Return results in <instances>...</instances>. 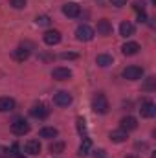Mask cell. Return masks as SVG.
<instances>
[{
    "mask_svg": "<svg viewBox=\"0 0 156 158\" xmlns=\"http://www.w3.org/2000/svg\"><path fill=\"white\" fill-rule=\"evenodd\" d=\"M9 155H11V151H7V149H6V147H2V149H0V156H9Z\"/></svg>",
    "mask_w": 156,
    "mask_h": 158,
    "instance_id": "obj_31",
    "label": "cell"
},
{
    "mask_svg": "<svg viewBox=\"0 0 156 158\" xmlns=\"http://www.w3.org/2000/svg\"><path fill=\"white\" fill-rule=\"evenodd\" d=\"M134 9H136L138 13L145 11V2H143V0H136V2H134Z\"/></svg>",
    "mask_w": 156,
    "mask_h": 158,
    "instance_id": "obj_27",
    "label": "cell"
},
{
    "mask_svg": "<svg viewBox=\"0 0 156 158\" xmlns=\"http://www.w3.org/2000/svg\"><path fill=\"white\" fill-rule=\"evenodd\" d=\"M11 131L17 134V136H24V134H28L30 132V123L26 121V119H15L13 123H11Z\"/></svg>",
    "mask_w": 156,
    "mask_h": 158,
    "instance_id": "obj_4",
    "label": "cell"
},
{
    "mask_svg": "<svg viewBox=\"0 0 156 158\" xmlns=\"http://www.w3.org/2000/svg\"><path fill=\"white\" fill-rule=\"evenodd\" d=\"M51 77L57 79V81H66V79L72 77V72H70L68 68H63V66H59V68H53V72H51Z\"/></svg>",
    "mask_w": 156,
    "mask_h": 158,
    "instance_id": "obj_10",
    "label": "cell"
},
{
    "mask_svg": "<svg viewBox=\"0 0 156 158\" xmlns=\"http://www.w3.org/2000/svg\"><path fill=\"white\" fill-rule=\"evenodd\" d=\"M30 57V50H26V48H17V50H13V59L15 61H18V63H24L26 59Z\"/></svg>",
    "mask_w": 156,
    "mask_h": 158,
    "instance_id": "obj_16",
    "label": "cell"
},
{
    "mask_svg": "<svg viewBox=\"0 0 156 158\" xmlns=\"http://www.w3.org/2000/svg\"><path fill=\"white\" fill-rule=\"evenodd\" d=\"M24 151L28 153V155H39L40 153V143L37 142V140H28L26 142V145H24Z\"/></svg>",
    "mask_w": 156,
    "mask_h": 158,
    "instance_id": "obj_13",
    "label": "cell"
},
{
    "mask_svg": "<svg viewBox=\"0 0 156 158\" xmlns=\"http://www.w3.org/2000/svg\"><path fill=\"white\" fill-rule=\"evenodd\" d=\"M140 114L142 118H154L156 116V105L153 101H143L140 107Z\"/></svg>",
    "mask_w": 156,
    "mask_h": 158,
    "instance_id": "obj_7",
    "label": "cell"
},
{
    "mask_svg": "<svg viewBox=\"0 0 156 158\" xmlns=\"http://www.w3.org/2000/svg\"><path fill=\"white\" fill-rule=\"evenodd\" d=\"M53 103H55L57 107H68V105L72 103V96H70L68 92L61 90V92H57V94L53 96Z\"/></svg>",
    "mask_w": 156,
    "mask_h": 158,
    "instance_id": "obj_6",
    "label": "cell"
},
{
    "mask_svg": "<svg viewBox=\"0 0 156 158\" xmlns=\"http://www.w3.org/2000/svg\"><path fill=\"white\" fill-rule=\"evenodd\" d=\"M79 55L77 53H74V52H64V53H61V59H68V61H74V59H77Z\"/></svg>",
    "mask_w": 156,
    "mask_h": 158,
    "instance_id": "obj_26",
    "label": "cell"
},
{
    "mask_svg": "<svg viewBox=\"0 0 156 158\" xmlns=\"http://www.w3.org/2000/svg\"><path fill=\"white\" fill-rule=\"evenodd\" d=\"M123 77L129 79V81H136V79L143 77V68L142 66H136V64H130L123 70Z\"/></svg>",
    "mask_w": 156,
    "mask_h": 158,
    "instance_id": "obj_3",
    "label": "cell"
},
{
    "mask_svg": "<svg viewBox=\"0 0 156 158\" xmlns=\"http://www.w3.org/2000/svg\"><path fill=\"white\" fill-rule=\"evenodd\" d=\"M90 147H92V140L86 138V136H83V142L79 145V156H86L90 153Z\"/></svg>",
    "mask_w": 156,
    "mask_h": 158,
    "instance_id": "obj_19",
    "label": "cell"
},
{
    "mask_svg": "<svg viewBox=\"0 0 156 158\" xmlns=\"http://www.w3.org/2000/svg\"><path fill=\"white\" fill-rule=\"evenodd\" d=\"M15 109L13 98H0V112H11Z\"/></svg>",
    "mask_w": 156,
    "mask_h": 158,
    "instance_id": "obj_15",
    "label": "cell"
},
{
    "mask_svg": "<svg viewBox=\"0 0 156 158\" xmlns=\"http://www.w3.org/2000/svg\"><path fill=\"white\" fill-rule=\"evenodd\" d=\"M119 125H121V131L129 132V131H134L138 127V121H136V118H132V116H125V118L121 119Z\"/></svg>",
    "mask_w": 156,
    "mask_h": 158,
    "instance_id": "obj_11",
    "label": "cell"
},
{
    "mask_svg": "<svg viewBox=\"0 0 156 158\" xmlns=\"http://www.w3.org/2000/svg\"><path fill=\"white\" fill-rule=\"evenodd\" d=\"M145 88H147V90H153V88H154V79H153V77L149 79V83L145 85Z\"/></svg>",
    "mask_w": 156,
    "mask_h": 158,
    "instance_id": "obj_30",
    "label": "cell"
},
{
    "mask_svg": "<svg viewBox=\"0 0 156 158\" xmlns=\"http://www.w3.org/2000/svg\"><path fill=\"white\" fill-rule=\"evenodd\" d=\"M9 6L15 9H22V7H26V0H9Z\"/></svg>",
    "mask_w": 156,
    "mask_h": 158,
    "instance_id": "obj_25",
    "label": "cell"
},
{
    "mask_svg": "<svg viewBox=\"0 0 156 158\" xmlns=\"http://www.w3.org/2000/svg\"><path fill=\"white\" fill-rule=\"evenodd\" d=\"M110 140L116 142V143H121V142L127 140V132L121 131V129H119V131H112V132H110Z\"/></svg>",
    "mask_w": 156,
    "mask_h": 158,
    "instance_id": "obj_21",
    "label": "cell"
},
{
    "mask_svg": "<svg viewBox=\"0 0 156 158\" xmlns=\"http://www.w3.org/2000/svg\"><path fill=\"white\" fill-rule=\"evenodd\" d=\"M30 114H31L33 118H37V119H44V118H48L50 109H48L46 105H35V107L30 110Z\"/></svg>",
    "mask_w": 156,
    "mask_h": 158,
    "instance_id": "obj_9",
    "label": "cell"
},
{
    "mask_svg": "<svg viewBox=\"0 0 156 158\" xmlns=\"http://www.w3.org/2000/svg\"><path fill=\"white\" fill-rule=\"evenodd\" d=\"M40 138H48V140H51V138H57V129L55 127H42L40 129Z\"/></svg>",
    "mask_w": 156,
    "mask_h": 158,
    "instance_id": "obj_20",
    "label": "cell"
},
{
    "mask_svg": "<svg viewBox=\"0 0 156 158\" xmlns=\"http://www.w3.org/2000/svg\"><path fill=\"white\" fill-rule=\"evenodd\" d=\"M94 156H96V158H103V156H105V151H103V149H99V151H96V153H94Z\"/></svg>",
    "mask_w": 156,
    "mask_h": 158,
    "instance_id": "obj_32",
    "label": "cell"
},
{
    "mask_svg": "<svg viewBox=\"0 0 156 158\" xmlns=\"http://www.w3.org/2000/svg\"><path fill=\"white\" fill-rule=\"evenodd\" d=\"M138 22H147V15H145V11L138 13Z\"/></svg>",
    "mask_w": 156,
    "mask_h": 158,
    "instance_id": "obj_29",
    "label": "cell"
},
{
    "mask_svg": "<svg viewBox=\"0 0 156 158\" xmlns=\"http://www.w3.org/2000/svg\"><path fill=\"white\" fill-rule=\"evenodd\" d=\"M96 63L105 68V66H110V64L114 63V59H112V55H109V53H99V55L96 57Z\"/></svg>",
    "mask_w": 156,
    "mask_h": 158,
    "instance_id": "obj_18",
    "label": "cell"
},
{
    "mask_svg": "<svg viewBox=\"0 0 156 158\" xmlns=\"http://www.w3.org/2000/svg\"><path fill=\"white\" fill-rule=\"evenodd\" d=\"M35 22H37V26H50V24H51V19H50L48 15H39V17L35 19Z\"/></svg>",
    "mask_w": 156,
    "mask_h": 158,
    "instance_id": "obj_23",
    "label": "cell"
},
{
    "mask_svg": "<svg viewBox=\"0 0 156 158\" xmlns=\"http://www.w3.org/2000/svg\"><path fill=\"white\" fill-rule=\"evenodd\" d=\"M97 33H99V35H110V33H112V24H110L107 19L97 20Z\"/></svg>",
    "mask_w": 156,
    "mask_h": 158,
    "instance_id": "obj_12",
    "label": "cell"
},
{
    "mask_svg": "<svg viewBox=\"0 0 156 158\" xmlns=\"http://www.w3.org/2000/svg\"><path fill=\"white\" fill-rule=\"evenodd\" d=\"M127 158H138V156L136 155H130V156H127Z\"/></svg>",
    "mask_w": 156,
    "mask_h": 158,
    "instance_id": "obj_33",
    "label": "cell"
},
{
    "mask_svg": "<svg viewBox=\"0 0 156 158\" xmlns=\"http://www.w3.org/2000/svg\"><path fill=\"white\" fill-rule=\"evenodd\" d=\"M77 132L81 136H86V121H84V118H77Z\"/></svg>",
    "mask_w": 156,
    "mask_h": 158,
    "instance_id": "obj_24",
    "label": "cell"
},
{
    "mask_svg": "<svg viewBox=\"0 0 156 158\" xmlns=\"http://www.w3.org/2000/svg\"><path fill=\"white\" fill-rule=\"evenodd\" d=\"M119 35L121 37H130V35H134V26L130 24V22H121L119 24Z\"/></svg>",
    "mask_w": 156,
    "mask_h": 158,
    "instance_id": "obj_17",
    "label": "cell"
},
{
    "mask_svg": "<svg viewBox=\"0 0 156 158\" xmlns=\"http://www.w3.org/2000/svg\"><path fill=\"white\" fill-rule=\"evenodd\" d=\"M50 151L55 153V155H59V153L64 151V143L63 142H53V143H50Z\"/></svg>",
    "mask_w": 156,
    "mask_h": 158,
    "instance_id": "obj_22",
    "label": "cell"
},
{
    "mask_svg": "<svg viewBox=\"0 0 156 158\" xmlns=\"http://www.w3.org/2000/svg\"><path fill=\"white\" fill-rule=\"evenodd\" d=\"M63 13H64L68 19H77L79 15H81V6L76 4V2H68V4L63 6Z\"/></svg>",
    "mask_w": 156,
    "mask_h": 158,
    "instance_id": "obj_5",
    "label": "cell"
},
{
    "mask_svg": "<svg viewBox=\"0 0 156 158\" xmlns=\"http://www.w3.org/2000/svg\"><path fill=\"white\" fill-rule=\"evenodd\" d=\"M92 109H94V112L96 114H107L109 112V109H110V105H109V99H107V96L105 94H96L94 98H92Z\"/></svg>",
    "mask_w": 156,
    "mask_h": 158,
    "instance_id": "obj_1",
    "label": "cell"
},
{
    "mask_svg": "<svg viewBox=\"0 0 156 158\" xmlns=\"http://www.w3.org/2000/svg\"><path fill=\"white\" fill-rule=\"evenodd\" d=\"M94 35H96V31H94L88 24H81V26H77V30H76V37H77V40H83V42L92 40Z\"/></svg>",
    "mask_w": 156,
    "mask_h": 158,
    "instance_id": "obj_2",
    "label": "cell"
},
{
    "mask_svg": "<svg viewBox=\"0 0 156 158\" xmlns=\"http://www.w3.org/2000/svg\"><path fill=\"white\" fill-rule=\"evenodd\" d=\"M42 39H44V42H46L48 46H55V44L61 42V33L55 31V30H48V31L42 35Z\"/></svg>",
    "mask_w": 156,
    "mask_h": 158,
    "instance_id": "obj_8",
    "label": "cell"
},
{
    "mask_svg": "<svg viewBox=\"0 0 156 158\" xmlns=\"http://www.w3.org/2000/svg\"><path fill=\"white\" fill-rule=\"evenodd\" d=\"M121 52H123V55H136L140 52V44L138 42H125L121 46Z\"/></svg>",
    "mask_w": 156,
    "mask_h": 158,
    "instance_id": "obj_14",
    "label": "cell"
},
{
    "mask_svg": "<svg viewBox=\"0 0 156 158\" xmlns=\"http://www.w3.org/2000/svg\"><path fill=\"white\" fill-rule=\"evenodd\" d=\"M110 4H112L114 7H123V6L127 4V0H110Z\"/></svg>",
    "mask_w": 156,
    "mask_h": 158,
    "instance_id": "obj_28",
    "label": "cell"
}]
</instances>
